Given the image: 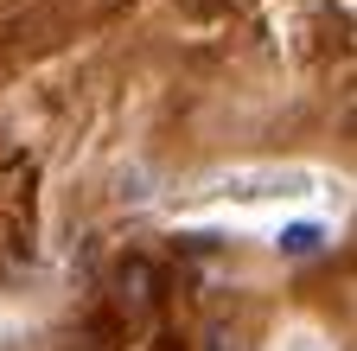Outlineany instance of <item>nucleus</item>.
I'll list each match as a JSON object with an SVG mask.
<instances>
[{
  "label": "nucleus",
  "mask_w": 357,
  "mask_h": 351,
  "mask_svg": "<svg viewBox=\"0 0 357 351\" xmlns=\"http://www.w3.org/2000/svg\"><path fill=\"white\" fill-rule=\"evenodd\" d=\"M319 243H326L319 224H287V230H281V255H312Z\"/></svg>",
  "instance_id": "nucleus-2"
},
{
  "label": "nucleus",
  "mask_w": 357,
  "mask_h": 351,
  "mask_svg": "<svg viewBox=\"0 0 357 351\" xmlns=\"http://www.w3.org/2000/svg\"><path fill=\"white\" fill-rule=\"evenodd\" d=\"M109 300H115V313L128 326H141L153 306H160V269H153L147 255H121L115 275H109Z\"/></svg>",
  "instance_id": "nucleus-1"
},
{
  "label": "nucleus",
  "mask_w": 357,
  "mask_h": 351,
  "mask_svg": "<svg viewBox=\"0 0 357 351\" xmlns=\"http://www.w3.org/2000/svg\"><path fill=\"white\" fill-rule=\"evenodd\" d=\"M204 351H243V345H236L230 326H211V332H204Z\"/></svg>",
  "instance_id": "nucleus-3"
}]
</instances>
